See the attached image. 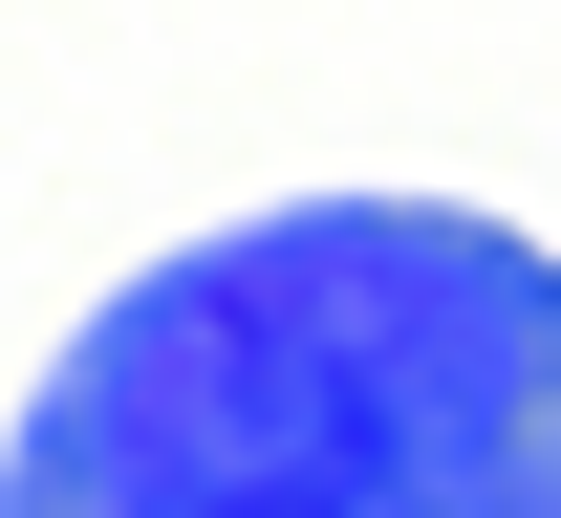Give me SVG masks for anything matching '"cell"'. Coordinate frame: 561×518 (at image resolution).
Segmentation results:
<instances>
[{"instance_id":"obj_1","label":"cell","mask_w":561,"mask_h":518,"mask_svg":"<svg viewBox=\"0 0 561 518\" xmlns=\"http://www.w3.org/2000/svg\"><path fill=\"white\" fill-rule=\"evenodd\" d=\"M0 518H561V260L454 195H280L87 302Z\"/></svg>"}]
</instances>
